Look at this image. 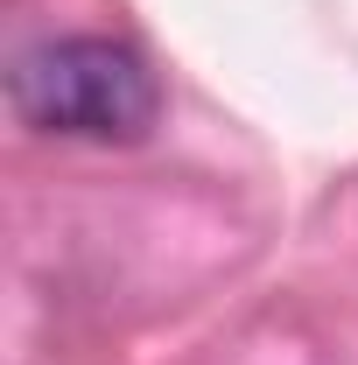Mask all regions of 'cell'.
Returning <instances> with one entry per match:
<instances>
[{
  "label": "cell",
  "instance_id": "6da1fadb",
  "mask_svg": "<svg viewBox=\"0 0 358 365\" xmlns=\"http://www.w3.org/2000/svg\"><path fill=\"white\" fill-rule=\"evenodd\" d=\"M14 113L36 134L63 140H140L162 120V85L134 43L113 36H56L14 63Z\"/></svg>",
  "mask_w": 358,
  "mask_h": 365
}]
</instances>
